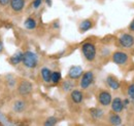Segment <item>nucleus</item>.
Listing matches in <instances>:
<instances>
[{
    "mask_svg": "<svg viewBox=\"0 0 134 126\" xmlns=\"http://www.w3.org/2000/svg\"><path fill=\"white\" fill-rule=\"evenodd\" d=\"M82 52L87 61L92 62L96 58V46L91 42H86L82 46Z\"/></svg>",
    "mask_w": 134,
    "mask_h": 126,
    "instance_id": "nucleus-1",
    "label": "nucleus"
},
{
    "mask_svg": "<svg viewBox=\"0 0 134 126\" xmlns=\"http://www.w3.org/2000/svg\"><path fill=\"white\" fill-rule=\"evenodd\" d=\"M23 64L25 67L29 68V69H33L37 66L38 63V59H37V55L32 52V51H26L24 54H23Z\"/></svg>",
    "mask_w": 134,
    "mask_h": 126,
    "instance_id": "nucleus-2",
    "label": "nucleus"
},
{
    "mask_svg": "<svg viewBox=\"0 0 134 126\" xmlns=\"http://www.w3.org/2000/svg\"><path fill=\"white\" fill-rule=\"evenodd\" d=\"M119 43L122 47L131 48L134 45V36L129 33H124L119 37Z\"/></svg>",
    "mask_w": 134,
    "mask_h": 126,
    "instance_id": "nucleus-3",
    "label": "nucleus"
},
{
    "mask_svg": "<svg viewBox=\"0 0 134 126\" xmlns=\"http://www.w3.org/2000/svg\"><path fill=\"white\" fill-rule=\"evenodd\" d=\"M111 60L118 66H124L128 62V54L124 51H116L113 53Z\"/></svg>",
    "mask_w": 134,
    "mask_h": 126,
    "instance_id": "nucleus-4",
    "label": "nucleus"
},
{
    "mask_svg": "<svg viewBox=\"0 0 134 126\" xmlns=\"http://www.w3.org/2000/svg\"><path fill=\"white\" fill-rule=\"evenodd\" d=\"M94 81V74L92 71H88L83 74L82 79H81V87L83 89H87L90 87V85Z\"/></svg>",
    "mask_w": 134,
    "mask_h": 126,
    "instance_id": "nucleus-5",
    "label": "nucleus"
},
{
    "mask_svg": "<svg viewBox=\"0 0 134 126\" xmlns=\"http://www.w3.org/2000/svg\"><path fill=\"white\" fill-rule=\"evenodd\" d=\"M113 97L110 92H108L107 90H101L100 92L98 93V102L101 106L103 107H107L111 104Z\"/></svg>",
    "mask_w": 134,
    "mask_h": 126,
    "instance_id": "nucleus-6",
    "label": "nucleus"
},
{
    "mask_svg": "<svg viewBox=\"0 0 134 126\" xmlns=\"http://www.w3.org/2000/svg\"><path fill=\"white\" fill-rule=\"evenodd\" d=\"M32 91V84L29 81H22L19 85V92L22 95H29Z\"/></svg>",
    "mask_w": 134,
    "mask_h": 126,
    "instance_id": "nucleus-7",
    "label": "nucleus"
},
{
    "mask_svg": "<svg viewBox=\"0 0 134 126\" xmlns=\"http://www.w3.org/2000/svg\"><path fill=\"white\" fill-rule=\"evenodd\" d=\"M111 110L116 113H121L124 110V103H123V99L121 97H115L113 100H111Z\"/></svg>",
    "mask_w": 134,
    "mask_h": 126,
    "instance_id": "nucleus-8",
    "label": "nucleus"
},
{
    "mask_svg": "<svg viewBox=\"0 0 134 126\" xmlns=\"http://www.w3.org/2000/svg\"><path fill=\"white\" fill-rule=\"evenodd\" d=\"M83 75V69L80 66H72L69 69L68 76L70 79H77Z\"/></svg>",
    "mask_w": 134,
    "mask_h": 126,
    "instance_id": "nucleus-9",
    "label": "nucleus"
},
{
    "mask_svg": "<svg viewBox=\"0 0 134 126\" xmlns=\"http://www.w3.org/2000/svg\"><path fill=\"white\" fill-rule=\"evenodd\" d=\"M70 96H71V99H72V102H73L74 104H81V103L83 102V98H84L83 92H82L81 90H77V89L72 90Z\"/></svg>",
    "mask_w": 134,
    "mask_h": 126,
    "instance_id": "nucleus-10",
    "label": "nucleus"
},
{
    "mask_svg": "<svg viewBox=\"0 0 134 126\" xmlns=\"http://www.w3.org/2000/svg\"><path fill=\"white\" fill-rule=\"evenodd\" d=\"M106 84L108 85V87H110V88L114 89V90H118V89L120 88V86H121L120 82H119L117 79H116V77H114V76H108V77L106 78Z\"/></svg>",
    "mask_w": 134,
    "mask_h": 126,
    "instance_id": "nucleus-11",
    "label": "nucleus"
},
{
    "mask_svg": "<svg viewBox=\"0 0 134 126\" xmlns=\"http://www.w3.org/2000/svg\"><path fill=\"white\" fill-rule=\"evenodd\" d=\"M10 6L15 11H21L25 6V0H10Z\"/></svg>",
    "mask_w": 134,
    "mask_h": 126,
    "instance_id": "nucleus-12",
    "label": "nucleus"
},
{
    "mask_svg": "<svg viewBox=\"0 0 134 126\" xmlns=\"http://www.w3.org/2000/svg\"><path fill=\"white\" fill-rule=\"evenodd\" d=\"M108 120H109V123L113 125H121L122 124V118L119 115V113H116V112L109 115Z\"/></svg>",
    "mask_w": 134,
    "mask_h": 126,
    "instance_id": "nucleus-13",
    "label": "nucleus"
},
{
    "mask_svg": "<svg viewBox=\"0 0 134 126\" xmlns=\"http://www.w3.org/2000/svg\"><path fill=\"white\" fill-rule=\"evenodd\" d=\"M40 74H41V77L43 79L44 82H51V77H52V71H51L49 68L44 67L40 70Z\"/></svg>",
    "mask_w": 134,
    "mask_h": 126,
    "instance_id": "nucleus-14",
    "label": "nucleus"
},
{
    "mask_svg": "<svg viewBox=\"0 0 134 126\" xmlns=\"http://www.w3.org/2000/svg\"><path fill=\"white\" fill-rule=\"evenodd\" d=\"M92 26H93V23H92L91 20H85L80 25V31L82 32V33L89 31L92 28Z\"/></svg>",
    "mask_w": 134,
    "mask_h": 126,
    "instance_id": "nucleus-15",
    "label": "nucleus"
},
{
    "mask_svg": "<svg viewBox=\"0 0 134 126\" xmlns=\"http://www.w3.org/2000/svg\"><path fill=\"white\" fill-rule=\"evenodd\" d=\"M23 52H21V51H18L16 52L12 58H10V63L13 64V65H18V64H20L22 61H23Z\"/></svg>",
    "mask_w": 134,
    "mask_h": 126,
    "instance_id": "nucleus-16",
    "label": "nucleus"
},
{
    "mask_svg": "<svg viewBox=\"0 0 134 126\" xmlns=\"http://www.w3.org/2000/svg\"><path fill=\"white\" fill-rule=\"evenodd\" d=\"M25 27L28 29V30H33L34 28L36 27V22L35 20L32 18V17H28L26 21H25Z\"/></svg>",
    "mask_w": 134,
    "mask_h": 126,
    "instance_id": "nucleus-17",
    "label": "nucleus"
},
{
    "mask_svg": "<svg viewBox=\"0 0 134 126\" xmlns=\"http://www.w3.org/2000/svg\"><path fill=\"white\" fill-rule=\"evenodd\" d=\"M127 95H128V98L130 99V103L134 106V83L128 86V88H127Z\"/></svg>",
    "mask_w": 134,
    "mask_h": 126,
    "instance_id": "nucleus-18",
    "label": "nucleus"
},
{
    "mask_svg": "<svg viewBox=\"0 0 134 126\" xmlns=\"http://www.w3.org/2000/svg\"><path fill=\"white\" fill-rule=\"evenodd\" d=\"M90 112H91V115H92L95 119H99V118H101V117L103 116V111L100 110V109L94 108V109H91Z\"/></svg>",
    "mask_w": 134,
    "mask_h": 126,
    "instance_id": "nucleus-19",
    "label": "nucleus"
},
{
    "mask_svg": "<svg viewBox=\"0 0 134 126\" xmlns=\"http://www.w3.org/2000/svg\"><path fill=\"white\" fill-rule=\"evenodd\" d=\"M61 80V73L60 72H53L52 73V77H51V82L57 84L59 83Z\"/></svg>",
    "mask_w": 134,
    "mask_h": 126,
    "instance_id": "nucleus-20",
    "label": "nucleus"
},
{
    "mask_svg": "<svg viewBox=\"0 0 134 126\" xmlns=\"http://www.w3.org/2000/svg\"><path fill=\"white\" fill-rule=\"evenodd\" d=\"M62 87H63V89H64L65 91H69V90H71V89L73 88V83H72L71 80H66V81L63 82Z\"/></svg>",
    "mask_w": 134,
    "mask_h": 126,
    "instance_id": "nucleus-21",
    "label": "nucleus"
},
{
    "mask_svg": "<svg viewBox=\"0 0 134 126\" xmlns=\"http://www.w3.org/2000/svg\"><path fill=\"white\" fill-rule=\"evenodd\" d=\"M14 108H15V110L17 111V112H22L25 109V103L22 102V100H18V102H16Z\"/></svg>",
    "mask_w": 134,
    "mask_h": 126,
    "instance_id": "nucleus-22",
    "label": "nucleus"
},
{
    "mask_svg": "<svg viewBox=\"0 0 134 126\" xmlns=\"http://www.w3.org/2000/svg\"><path fill=\"white\" fill-rule=\"evenodd\" d=\"M57 123V118L56 117H49L46 122H44V125H48V126H52V125H55Z\"/></svg>",
    "mask_w": 134,
    "mask_h": 126,
    "instance_id": "nucleus-23",
    "label": "nucleus"
},
{
    "mask_svg": "<svg viewBox=\"0 0 134 126\" xmlns=\"http://www.w3.org/2000/svg\"><path fill=\"white\" fill-rule=\"evenodd\" d=\"M41 2H42V0H34L33 1V7L34 8H38L39 6H40V4H41Z\"/></svg>",
    "mask_w": 134,
    "mask_h": 126,
    "instance_id": "nucleus-24",
    "label": "nucleus"
},
{
    "mask_svg": "<svg viewBox=\"0 0 134 126\" xmlns=\"http://www.w3.org/2000/svg\"><path fill=\"white\" fill-rule=\"evenodd\" d=\"M8 3H10V0H0V5H7Z\"/></svg>",
    "mask_w": 134,
    "mask_h": 126,
    "instance_id": "nucleus-25",
    "label": "nucleus"
},
{
    "mask_svg": "<svg viewBox=\"0 0 134 126\" xmlns=\"http://www.w3.org/2000/svg\"><path fill=\"white\" fill-rule=\"evenodd\" d=\"M129 30H130V31H132V32H134V20L131 22V24L129 25Z\"/></svg>",
    "mask_w": 134,
    "mask_h": 126,
    "instance_id": "nucleus-26",
    "label": "nucleus"
},
{
    "mask_svg": "<svg viewBox=\"0 0 134 126\" xmlns=\"http://www.w3.org/2000/svg\"><path fill=\"white\" fill-rule=\"evenodd\" d=\"M2 49H3V45H2V43H1V41H0V52L2 51Z\"/></svg>",
    "mask_w": 134,
    "mask_h": 126,
    "instance_id": "nucleus-27",
    "label": "nucleus"
}]
</instances>
